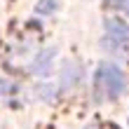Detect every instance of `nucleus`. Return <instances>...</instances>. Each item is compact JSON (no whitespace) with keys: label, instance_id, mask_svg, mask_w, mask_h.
<instances>
[{"label":"nucleus","instance_id":"5","mask_svg":"<svg viewBox=\"0 0 129 129\" xmlns=\"http://www.w3.org/2000/svg\"><path fill=\"white\" fill-rule=\"evenodd\" d=\"M115 5H117L122 12H127V14H129V0H115Z\"/></svg>","mask_w":129,"mask_h":129},{"label":"nucleus","instance_id":"4","mask_svg":"<svg viewBox=\"0 0 129 129\" xmlns=\"http://www.w3.org/2000/svg\"><path fill=\"white\" fill-rule=\"evenodd\" d=\"M56 10V0H42V3H38V12L40 14H52Z\"/></svg>","mask_w":129,"mask_h":129},{"label":"nucleus","instance_id":"3","mask_svg":"<svg viewBox=\"0 0 129 129\" xmlns=\"http://www.w3.org/2000/svg\"><path fill=\"white\" fill-rule=\"evenodd\" d=\"M56 56V52L54 49H45L40 56L35 59V63H33V73L35 75H47L52 71V59Z\"/></svg>","mask_w":129,"mask_h":129},{"label":"nucleus","instance_id":"2","mask_svg":"<svg viewBox=\"0 0 129 129\" xmlns=\"http://www.w3.org/2000/svg\"><path fill=\"white\" fill-rule=\"evenodd\" d=\"M108 38H106V42L113 45V47H120L122 52L129 49V26H124L122 21H115V19H110L108 24Z\"/></svg>","mask_w":129,"mask_h":129},{"label":"nucleus","instance_id":"1","mask_svg":"<svg viewBox=\"0 0 129 129\" xmlns=\"http://www.w3.org/2000/svg\"><path fill=\"white\" fill-rule=\"evenodd\" d=\"M96 87L106 99H120L124 94V75L117 66L101 63L96 71Z\"/></svg>","mask_w":129,"mask_h":129}]
</instances>
